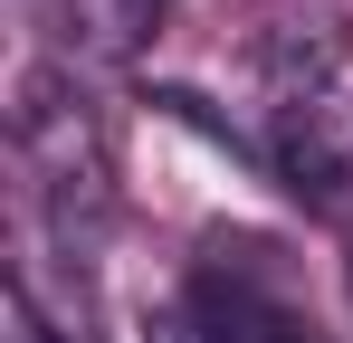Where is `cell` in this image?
Here are the masks:
<instances>
[{
    "mask_svg": "<svg viewBox=\"0 0 353 343\" xmlns=\"http://www.w3.org/2000/svg\"><path fill=\"white\" fill-rule=\"evenodd\" d=\"M0 343H48V324H39V305H29V295H10V334Z\"/></svg>",
    "mask_w": 353,
    "mask_h": 343,
    "instance_id": "cell-1",
    "label": "cell"
},
{
    "mask_svg": "<svg viewBox=\"0 0 353 343\" xmlns=\"http://www.w3.org/2000/svg\"><path fill=\"white\" fill-rule=\"evenodd\" d=\"M115 10H124V19H153V10H163V0H115Z\"/></svg>",
    "mask_w": 353,
    "mask_h": 343,
    "instance_id": "cell-2",
    "label": "cell"
}]
</instances>
